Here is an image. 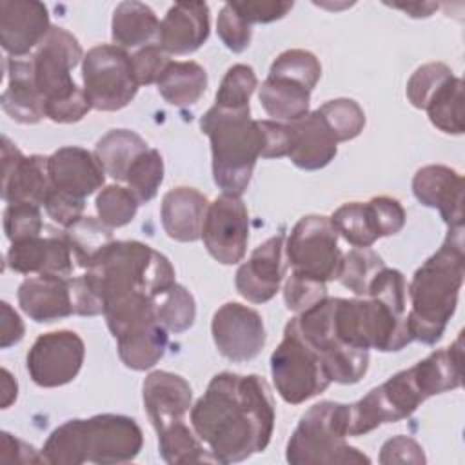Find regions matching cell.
I'll list each match as a JSON object with an SVG mask.
<instances>
[{"label": "cell", "mask_w": 465, "mask_h": 465, "mask_svg": "<svg viewBox=\"0 0 465 465\" xmlns=\"http://www.w3.org/2000/svg\"><path fill=\"white\" fill-rule=\"evenodd\" d=\"M274 400L258 374H216L191 407V427L216 463H236L267 449Z\"/></svg>", "instance_id": "1"}, {"label": "cell", "mask_w": 465, "mask_h": 465, "mask_svg": "<svg viewBox=\"0 0 465 465\" xmlns=\"http://www.w3.org/2000/svg\"><path fill=\"white\" fill-rule=\"evenodd\" d=\"M465 276L463 225L449 227L441 247L416 269L407 285L411 309L407 325L412 340L436 343L456 311Z\"/></svg>", "instance_id": "2"}, {"label": "cell", "mask_w": 465, "mask_h": 465, "mask_svg": "<svg viewBox=\"0 0 465 465\" xmlns=\"http://www.w3.org/2000/svg\"><path fill=\"white\" fill-rule=\"evenodd\" d=\"M84 278L105 307L134 294L156 298L174 283V267L147 243L116 240L85 269Z\"/></svg>", "instance_id": "3"}, {"label": "cell", "mask_w": 465, "mask_h": 465, "mask_svg": "<svg viewBox=\"0 0 465 465\" xmlns=\"http://www.w3.org/2000/svg\"><path fill=\"white\" fill-rule=\"evenodd\" d=\"M200 129L209 136L213 153V178L225 194L242 196L247 189L256 160L265 149L260 120L247 109L213 105L202 118Z\"/></svg>", "instance_id": "4"}, {"label": "cell", "mask_w": 465, "mask_h": 465, "mask_svg": "<svg viewBox=\"0 0 465 465\" xmlns=\"http://www.w3.org/2000/svg\"><path fill=\"white\" fill-rule=\"evenodd\" d=\"M80 60H84V51L76 36L56 25H51L31 56L35 84L44 98L45 118L56 124L78 122L91 111L84 89L71 76Z\"/></svg>", "instance_id": "5"}, {"label": "cell", "mask_w": 465, "mask_h": 465, "mask_svg": "<svg viewBox=\"0 0 465 465\" xmlns=\"http://www.w3.org/2000/svg\"><path fill=\"white\" fill-rule=\"evenodd\" d=\"M349 403L320 401L309 407L292 430L285 460L291 465L371 463V458L349 445Z\"/></svg>", "instance_id": "6"}, {"label": "cell", "mask_w": 465, "mask_h": 465, "mask_svg": "<svg viewBox=\"0 0 465 465\" xmlns=\"http://www.w3.org/2000/svg\"><path fill=\"white\" fill-rule=\"evenodd\" d=\"M104 316L125 367L147 371L162 360L169 332L156 318L154 298L134 294L113 302L104 307Z\"/></svg>", "instance_id": "7"}, {"label": "cell", "mask_w": 465, "mask_h": 465, "mask_svg": "<svg viewBox=\"0 0 465 465\" xmlns=\"http://www.w3.org/2000/svg\"><path fill=\"white\" fill-rule=\"evenodd\" d=\"M271 374L276 392L291 405H300L331 385L320 354L302 338L291 320L283 329V340L271 354Z\"/></svg>", "instance_id": "8"}, {"label": "cell", "mask_w": 465, "mask_h": 465, "mask_svg": "<svg viewBox=\"0 0 465 465\" xmlns=\"http://www.w3.org/2000/svg\"><path fill=\"white\" fill-rule=\"evenodd\" d=\"M82 80L91 109L105 113L124 109L138 91L131 56L114 44L94 45L84 54Z\"/></svg>", "instance_id": "9"}, {"label": "cell", "mask_w": 465, "mask_h": 465, "mask_svg": "<svg viewBox=\"0 0 465 465\" xmlns=\"http://www.w3.org/2000/svg\"><path fill=\"white\" fill-rule=\"evenodd\" d=\"M285 256L294 272L323 283L338 280L343 254L331 218L323 214L300 218L285 242Z\"/></svg>", "instance_id": "10"}, {"label": "cell", "mask_w": 465, "mask_h": 465, "mask_svg": "<svg viewBox=\"0 0 465 465\" xmlns=\"http://www.w3.org/2000/svg\"><path fill=\"white\" fill-rule=\"evenodd\" d=\"M427 396L423 394L412 367L391 376L369 391L356 403H349V436H363L381 423H396L409 418Z\"/></svg>", "instance_id": "11"}, {"label": "cell", "mask_w": 465, "mask_h": 465, "mask_svg": "<svg viewBox=\"0 0 465 465\" xmlns=\"http://www.w3.org/2000/svg\"><path fill=\"white\" fill-rule=\"evenodd\" d=\"M142 445L143 432L129 416L96 414L80 420V449L84 461L98 465L127 463L140 454Z\"/></svg>", "instance_id": "12"}, {"label": "cell", "mask_w": 465, "mask_h": 465, "mask_svg": "<svg viewBox=\"0 0 465 465\" xmlns=\"http://www.w3.org/2000/svg\"><path fill=\"white\" fill-rule=\"evenodd\" d=\"M84 340L73 331L40 334L31 345L25 367L31 380L44 389L62 387L73 381L84 363Z\"/></svg>", "instance_id": "13"}, {"label": "cell", "mask_w": 465, "mask_h": 465, "mask_svg": "<svg viewBox=\"0 0 465 465\" xmlns=\"http://www.w3.org/2000/svg\"><path fill=\"white\" fill-rule=\"evenodd\" d=\"M202 240L207 252L223 265L243 260L249 242V213L240 196L222 193L209 203Z\"/></svg>", "instance_id": "14"}, {"label": "cell", "mask_w": 465, "mask_h": 465, "mask_svg": "<svg viewBox=\"0 0 465 465\" xmlns=\"http://www.w3.org/2000/svg\"><path fill=\"white\" fill-rule=\"evenodd\" d=\"M211 334L218 352L234 363L256 358L265 345L262 316L238 302H227L213 314Z\"/></svg>", "instance_id": "15"}, {"label": "cell", "mask_w": 465, "mask_h": 465, "mask_svg": "<svg viewBox=\"0 0 465 465\" xmlns=\"http://www.w3.org/2000/svg\"><path fill=\"white\" fill-rule=\"evenodd\" d=\"M51 189L47 156H24L7 136H2V198L7 203L40 207Z\"/></svg>", "instance_id": "16"}, {"label": "cell", "mask_w": 465, "mask_h": 465, "mask_svg": "<svg viewBox=\"0 0 465 465\" xmlns=\"http://www.w3.org/2000/svg\"><path fill=\"white\" fill-rule=\"evenodd\" d=\"M285 276V234L276 236L260 243L243 262L234 278L236 291L247 302L265 303L274 298L280 291Z\"/></svg>", "instance_id": "17"}, {"label": "cell", "mask_w": 465, "mask_h": 465, "mask_svg": "<svg viewBox=\"0 0 465 465\" xmlns=\"http://www.w3.org/2000/svg\"><path fill=\"white\" fill-rule=\"evenodd\" d=\"M49 11L36 0L0 2V44L11 58H24L49 33Z\"/></svg>", "instance_id": "18"}, {"label": "cell", "mask_w": 465, "mask_h": 465, "mask_svg": "<svg viewBox=\"0 0 465 465\" xmlns=\"http://www.w3.org/2000/svg\"><path fill=\"white\" fill-rule=\"evenodd\" d=\"M47 169L53 189L85 200L105 182V171L94 153L65 145L47 156Z\"/></svg>", "instance_id": "19"}, {"label": "cell", "mask_w": 465, "mask_h": 465, "mask_svg": "<svg viewBox=\"0 0 465 465\" xmlns=\"http://www.w3.org/2000/svg\"><path fill=\"white\" fill-rule=\"evenodd\" d=\"M143 409L156 432L183 421L193 407V389L185 378L169 371H154L142 385Z\"/></svg>", "instance_id": "20"}, {"label": "cell", "mask_w": 465, "mask_h": 465, "mask_svg": "<svg viewBox=\"0 0 465 465\" xmlns=\"http://www.w3.org/2000/svg\"><path fill=\"white\" fill-rule=\"evenodd\" d=\"M205 2H178L160 22L156 44L174 56L198 51L209 38L211 16Z\"/></svg>", "instance_id": "21"}, {"label": "cell", "mask_w": 465, "mask_h": 465, "mask_svg": "<svg viewBox=\"0 0 465 465\" xmlns=\"http://www.w3.org/2000/svg\"><path fill=\"white\" fill-rule=\"evenodd\" d=\"M5 263L11 271L20 274H53L65 278L73 276L76 267L64 232L11 243Z\"/></svg>", "instance_id": "22"}, {"label": "cell", "mask_w": 465, "mask_h": 465, "mask_svg": "<svg viewBox=\"0 0 465 465\" xmlns=\"http://www.w3.org/2000/svg\"><path fill=\"white\" fill-rule=\"evenodd\" d=\"M416 200L438 209L449 227L463 225V176L447 165H425L412 178Z\"/></svg>", "instance_id": "23"}, {"label": "cell", "mask_w": 465, "mask_h": 465, "mask_svg": "<svg viewBox=\"0 0 465 465\" xmlns=\"http://www.w3.org/2000/svg\"><path fill=\"white\" fill-rule=\"evenodd\" d=\"M71 278L36 274L18 287L20 309L36 323H51L74 314Z\"/></svg>", "instance_id": "24"}, {"label": "cell", "mask_w": 465, "mask_h": 465, "mask_svg": "<svg viewBox=\"0 0 465 465\" xmlns=\"http://www.w3.org/2000/svg\"><path fill=\"white\" fill-rule=\"evenodd\" d=\"M209 209L205 194L194 187H174L162 200V225L169 238L176 242H196L202 238L203 220Z\"/></svg>", "instance_id": "25"}, {"label": "cell", "mask_w": 465, "mask_h": 465, "mask_svg": "<svg viewBox=\"0 0 465 465\" xmlns=\"http://www.w3.org/2000/svg\"><path fill=\"white\" fill-rule=\"evenodd\" d=\"M289 125L291 147L287 156L298 169L318 171L334 160L338 153V142L316 111Z\"/></svg>", "instance_id": "26"}, {"label": "cell", "mask_w": 465, "mask_h": 465, "mask_svg": "<svg viewBox=\"0 0 465 465\" xmlns=\"http://www.w3.org/2000/svg\"><path fill=\"white\" fill-rule=\"evenodd\" d=\"M7 85L0 96L2 109L18 124H38L45 118L44 98L36 89L31 58H11L5 60Z\"/></svg>", "instance_id": "27"}, {"label": "cell", "mask_w": 465, "mask_h": 465, "mask_svg": "<svg viewBox=\"0 0 465 465\" xmlns=\"http://www.w3.org/2000/svg\"><path fill=\"white\" fill-rule=\"evenodd\" d=\"M461 360H463V332L450 343V347L430 352L427 358L412 365L414 376L427 398L454 391L461 385Z\"/></svg>", "instance_id": "28"}, {"label": "cell", "mask_w": 465, "mask_h": 465, "mask_svg": "<svg viewBox=\"0 0 465 465\" xmlns=\"http://www.w3.org/2000/svg\"><path fill=\"white\" fill-rule=\"evenodd\" d=\"M258 100L265 113L276 122L292 124L309 114L311 91L289 78L267 74L260 85Z\"/></svg>", "instance_id": "29"}, {"label": "cell", "mask_w": 465, "mask_h": 465, "mask_svg": "<svg viewBox=\"0 0 465 465\" xmlns=\"http://www.w3.org/2000/svg\"><path fill=\"white\" fill-rule=\"evenodd\" d=\"M160 22L154 11L142 2H122L116 5L111 22V36L114 45L138 47L158 36Z\"/></svg>", "instance_id": "30"}, {"label": "cell", "mask_w": 465, "mask_h": 465, "mask_svg": "<svg viewBox=\"0 0 465 465\" xmlns=\"http://www.w3.org/2000/svg\"><path fill=\"white\" fill-rule=\"evenodd\" d=\"M162 98L174 107H187L196 104L207 89L205 69L193 62H169L156 82Z\"/></svg>", "instance_id": "31"}, {"label": "cell", "mask_w": 465, "mask_h": 465, "mask_svg": "<svg viewBox=\"0 0 465 465\" xmlns=\"http://www.w3.org/2000/svg\"><path fill=\"white\" fill-rule=\"evenodd\" d=\"M147 149V142L138 133L131 129H111L96 142L94 154L105 174L118 182H125L129 167Z\"/></svg>", "instance_id": "32"}, {"label": "cell", "mask_w": 465, "mask_h": 465, "mask_svg": "<svg viewBox=\"0 0 465 465\" xmlns=\"http://www.w3.org/2000/svg\"><path fill=\"white\" fill-rule=\"evenodd\" d=\"M158 434V450L165 463H216L205 443L196 436L193 427L183 421L173 423Z\"/></svg>", "instance_id": "33"}, {"label": "cell", "mask_w": 465, "mask_h": 465, "mask_svg": "<svg viewBox=\"0 0 465 465\" xmlns=\"http://www.w3.org/2000/svg\"><path fill=\"white\" fill-rule=\"evenodd\" d=\"M64 236L69 243L76 267L82 269H87L100 256V252L111 242H114L113 229L105 225L100 218L93 216H82L80 220H76L64 231Z\"/></svg>", "instance_id": "34"}, {"label": "cell", "mask_w": 465, "mask_h": 465, "mask_svg": "<svg viewBox=\"0 0 465 465\" xmlns=\"http://www.w3.org/2000/svg\"><path fill=\"white\" fill-rule=\"evenodd\" d=\"M331 223L334 225L336 232L354 247H371L378 238H381L369 202H349L340 205L332 213Z\"/></svg>", "instance_id": "35"}, {"label": "cell", "mask_w": 465, "mask_h": 465, "mask_svg": "<svg viewBox=\"0 0 465 465\" xmlns=\"http://www.w3.org/2000/svg\"><path fill=\"white\" fill-rule=\"evenodd\" d=\"M429 120L434 127L447 134H461L463 124V82L458 76H450L430 96L425 105Z\"/></svg>", "instance_id": "36"}, {"label": "cell", "mask_w": 465, "mask_h": 465, "mask_svg": "<svg viewBox=\"0 0 465 465\" xmlns=\"http://www.w3.org/2000/svg\"><path fill=\"white\" fill-rule=\"evenodd\" d=\"M385 262L369 247H354L341 258L338 280L343 287L363 298L369 292L372 280L385 269Z\"/></svg>", "instance_id": "37"}, {"label": "cell", "mask_w": 465, "mask_h": 465, "mask_svg": "<svg viewBox=\"0 0 465 465\" xmlns=\"http://www.w3.org/2000/svg\"><path fill=\"white\" fill-rule=\"evenodd\" d=\"M154 312L167 332L180 334L194 323L196 303L193 294L174 282L167 291L154 298Z\"/></svg>", "instance_id": "38"}, {"label": "cell", "mask_w": 465, "mask_h": 465, "mask_svg": "<svg viewBox=\"0 0 465 465\" xmlns=\"http://www.w3.org/2000/svg\"><path fill=\"white\" fill-rule=\"evenodd\" d=\"M316 113L338 143L356 138L365 127V113L360 104L351 98L329 100L320 105Z\"/></svg>", "instance_id": "39"}, {"label": "cell", "mask_w": 465, "mask_h": 465, "mask_svg": "<svg viewBox=\"0 0 465 465\" xmlns=\"http://www.w3.org/2000/svg\"><path fill=\"white\" fill-rule=\"evenodd\" d=\"M163 180V160L156 149L143 151L129 167L127 173V187L138 198L140 203L151 202Z\"/></svg>", "instance_id": "40"}, {"label": "cell", "mask_w": 465, "mask_h": 465, "mask_svg": "<svg viewBox=\"0 0 465 465\" xmlns=\"http://www.w3.org/2000/svg\"><path fill=\"white\" fill-rule=\"evenodd\" d=\"M269 74L289 78L292 82L305 85L309 91H312L322 76V65L311 51L287 49L274 58V62L271 64Z\"/></svg>", "instance_id": "41"}, {"label": "cell", "mask_w": 465, "mask_h": 465, "mask_svg": "<svg viewBox=\"0 0 465 465\" xmlns=\"http://www.w3.org/2000/svg\"><path fill=\"white\" fill-rule=\"evenodd\" d=\"M258 87L256 73L247 64H234L227 69L216 91L214 105L225 109H247L251 94Z\"/></svg>", "instance_id": "42"}, {"label": "cell", "mask_w": 465, "mask_h": 465, "mask_svg": "<svg viewBox=\"0 0 465 465\" xmlns=\"http://www.w3.org/2000/svg\"><path fill=\"white\" fill-rule=\"evenodd\" d=\"M138 205L140 202L133 194V191L129 187L116 185V183L104 187L98 193L94 202L98 218L111 229L124 227L129 222H133V218L136 216Z\"/></svg>", "instance_id": "43"}, {"label": "cell", "mask_w": 465, "mask_h": 465, "mask_svg": "<svg viewBox=\"0 0 465 465\" xmlns=\"http://www.w3.org/2000/svg\"><path fill=\"white\" fill-rule=\"evenodd\" d=\"M45 463L51 465H80L85 463L80 449V421L67 420L56 427L42 447Z\"/></svg>", "instance_id": "44"}, {"label": "cell", "mask_w": 465, "mask_h": 465, "mask_svg": "<svg viewBox=\"0 0 465 465\" xmlns=\"http://www.w3.org/2000/svg\"><path fill=\"white\" fill-rule=\"evenodd\" d=\"M452 76V71L449 65L441 62H430L421 67H418L412 76L407 82V98L416 109H423L429 104L430 96L438 91L440 85H443Z\"/></svg>", "instance_id": "45"}, {"label": "cell", "mask_w": 465, "mask_h": 465, "mask_svg": "<svg viewBox=\"0 0 465 465\" xmlns=\"http://www.w3.org/2000/svg\"><path fill=\"white\" fill-rule=\"evenodd\" d=\"M44 227L42 213L33 203H7L4 211V231L11 243L40 236Z\"/></svg>", "instance_id": "46"}, {"label": "cell", "mask_w": 465, "mask_h": 465, "mask_svg": "<svg viewBox=\"0 0 465 465\" xmlns=\"http://www.w3.org/2000/svg\"><path fill=\"white\" fill-rule=\"evenodd\" d=\"M327 298V285L323 282L312 280L300 272L291 271L283 285L285 307L292 312H303Z\"/></svg>", "instance_id": "47"}, {"label": "cell", "mask_w": 465, "mask_h": 465, "mask_svg": "<svg viewBox=\"0 0 465 465\" xmlns=\"http://www.w3.org/2000/svg\"><path fill=\"white\" fill-rule=\"evenodd\" d=\"M216 31L223 45L232 53H242L249 47L252 38L251 25L238 15V11L232 7V4H225L216 20Z\"/></svg>", "instance_id": "48"}, {"label": "cell", "mask_w": 465, "mask_h": 465, "mask_svg": "<svg viewBox=\"0 0 465 465\" xmlns=\"http://www.w3.org/2000/svg\"><path fill=\"white\" fill-rule=\"evenodd\" d=\"M171 58L169 54L158 45V44H149L138 49L131 56V67H133V76L140 85H151L156 84L165 67L169 65Z\"/></svg>", "instance_id": "49"}, {"label": "cell", "mask_w": 465, "mask_h": 465, "mask_svg": "<svg viewBox=\"0 0 465 465\" xmlns=\"http://www.w3.org/2000/svg\"><path fill=\"white\" fill-rule=\"evenodd\" d=\"M44 209L53 222H56L58 225L67 229L69 225H73L76 220H80L84 216L85 203L80 198H74V196H69L56 189H51V193L45 198Z\"/></svg>", "instance_id": "50"}, {"label": "cell", "mask_w": 465, "mask_h": 465, "mask_svg": "<svg viewBox=\"0 0 465 465\" xmlns=\"http://www.w3.org/2000/svg\"><path fill=\"white\" fill-rule=\"evenodd\" d=\"M369 203L374 211L381 238L383 236H392V234H396L403 229L407 214H405L403 205L396 198L374 196V198L369 200Z\"/></svg>", "instance_id": "51"}, {"label": "cell", "mask_w": 465, "mask_h": 465, "mask_svg": "<svg viewBox=\"0 0 465 465\" xmlns=\"http://www.w3.org/2000/svg\"><path fill=\"white\" fill-rule=\"evenodd\" d=\"M425 454H423V449L421 445L409 438V436H403V434H398L391 440H387L383 445H381V450H380V463H425Z\"/></svg>", "instance_id": "52"}, {"label": "cell", "mask_w": 465, "mask_h": 465, "mask_svg": "<svg viewBox=\"0 0 465 465\" xmlns=\"http://www.w3.org/2000/svg\"><path fill=\"white\" fill-rule=\"evenodd\" d=\"M238 15L249 24H271L283 18L291 9L292 2H231Z\"/></svg>", "instance_id": "53"}, {"label": "cell", "mask_w": 465, "mask_h": 465, "mask_svg": "<svg viewBox=\"0 0 465 465\" xmlns=\"http://www.w3.org/2000/svg\"><path fill=\"white\" fill-rule=\"evenodd\" d=\"M265 134V149L262 158H282L289 154L291 125L276 120H260Z\"/></svg>", "instance_id": "54"}, {"label": "cell", "mask_w": 465, "mask_h": 465, "mask_svg": "<svg viewBox=\"0 0 465 465\" xmlns=\"http://www.w3.org/2000/svg\"><path fill=\"white\" fill-rule=\"evenodd\" d=\"M2 461H15V463H44V454L22 441L20 438L9 434V432H2V454H0Z\"/></svg>", "instance_id": "55"}, {"label": "cell", "mask_w": 465, "mask_h": 465, "mask_svg": "<svg viewBox=\"0 0 465 465\" xmlns=\"http://www.w3.org/2000/svg\"><path fill=\"white\" fill-rule=\"evenodd\" d=\"M25 327L18 312L7 303H0V347L9 349L24 338Z\"/></svg>", "instance_id": "56"}, {"label": "cell", "mask_w": 465, "mask_h": 465, "mask_svg": "<svg viewBox=\"0 0 465 465\" xmlns=\"http://www.w3.org/2000/svg\"><path fill=\"white\" fill-rule=\"evenodd\" d=\"M16 394H18V383L13 378V374L4 367L2 369V394H0L2 400H0V407L7 409L16 400Z\"/></svg>", "instance_id": "57"}, {"label": "cell", "mask_w": 465, "mask_h": 465, "mask_svg": "<svg viewBox=\"0 0 465 465\" xmlns=\"http://www.w3.org/2000/svg\"><path fill=\"white\" fill-rule=\"evenodd\" d=\"M392 7L405 11L409 16L414 18H425L430 16L434 9H438V4H429V2H416V4H392Z\"/></svg>", "instance_id": "58"}]
</instances>
